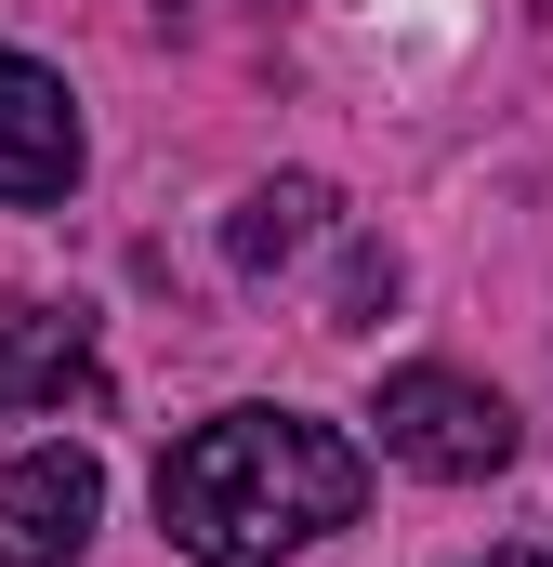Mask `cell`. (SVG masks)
Here are the masks:
<instances>
[{
  "mask_svg": "<svg viewBox=\"0 0 553 567\" xmlns=\"http://www.w3.org/2000/svg\"><path fill=\"white\" fill-rule=\"evenodd\" d=\"M316 225H330V185H303V172H290V185H251L238 225H225V265H238V278H276L290 251H316Z\"/></svg>",
  "mask_w": 553,
  "mask_h": 567,
  "instance_id": "8992f818",
  "label": "cell"
},
{
  "mask_svg": "<svg viewBox=\"0 0 553 567\" xmlns=\"http://www.w3.org/2000/svg\"><path fill=\"white\" fill-rule=\"evenodd\" d=\"M356 502H369V462L303 410H225V423L171 435V462H158V528L198 567H276L356 528Z\"/></svg>",
  "mask_w": 553,
  "mask_h": 567,
  "instance_id": "6da1fadb",
  "label": "cell"
},
{
  "mask_svg": "<svg viewBox=\"0 0 553 567\" xmlns=\"http://www.w3.org/2000/svg\"><path fill=\"white\" fill-rule=\"evenodd\" d=\"M80 383H93V317L0 303V410H66Z\"/></svg>",
  "mask_w": 553,
  "mask_h": 567,
  "instance_id": "5b68a950",
  "label": "cell"
},
{
  "mask_svg": "<svg viewBox=\"0 0 553 567\" xmlns=\"http://www.w3.org/2000/svg\"><path fill=\"white\" fill-rule=\"evenodd\" d=\"M369 423H383V449H396L409 475H448V488H474V475L514 462V410H501L488 383H461V370H396V383L369 396Z\"/></svg>",
  "mask_w": 553,
  "mask_h": 567,
  "instance_id": "7a4b0ae2",
  "label": "cell"
},
{
  "mask_svg": "<svg viewBox=\"0 0 553 567\" xmlns=\"http://www.w3.org/2000/svg\"><path fill=\"white\" fill-rule=\"evenodd\" d=\"M369 303H396V251H356V265H343V330H356Z\"/></svg>",
  "mask_w": 553,
  "mask_h": 567,
  "instance_id": "52a82bcc",
  "label": "cell"
},
{
  "mask_svg": "<svg viewBox=\"0 0 553 567\" xmlns=\"http://www.w3.org/2000/svg\"><path fill=\"white\" fill-rule=\"evenodd\" d=\"M488 567H553V555H488Z\"/></svg>",
  "mask_w": 553,
  "mask_h": 567,
  "instance_id": "ba28073f",
  "label": "cell"
},
{
  "mask_svg": "<svg viewBox=\"0 0 553 567\" xmlns=\"http://www.w3.org/2000/svg\"><path fill=\"white\" fill-rule=\"evenodd\" d=\"M106 515V462L93 449H13L0 462V567H66Z\"/></svg>",
  "mask_w": 553,
  "mask_h": 567,
  "instance_id": "3957f363",
  "label": "cell"
},
{
  "mask_svg": "<svg viewBox=\"0 0 553 567\" xmlns=\"http://www.w3.org/2000/svg\"><path fill=\"white\" fill-rule=\"evenodd\" d=\"M80 185V106L40 53H0V212H40Z\"/></svg>",
  "mask_w": 553,
  "mask_h": 567,
  "instance_id": "277c9868",
  "label": "cell"
}]
</instances>
